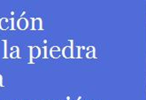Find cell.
I'll list each match as a JSON object with an SVG mask.
<instances>
[{
  "mask_svg": "<svg viewBox=\"0 0 146 100\" xmlns=\"http://www.w3.org/2000/svg\"><path fill=\"white\" fill-rule=\"evenodd\" d=\"M11 54L10 57L12 59H18L19 58V47L18 46H13L11 48Z\"/></svg>",
  "mask_w": 146,
  "mask_h": 100,
  "instance_id": "52a82bcc",
  "label": "cell"
},
{
  "mask_svg": "<svg viewBox=\"0 0 146 100\" xmlns=\"http://www.w3.org/2000/svg\"><path fill=\"white\" fill-rule=\"evenodd\" d=\"M3 85V78H2V75L0 74V87Z\"/></svg>",
  "mask_w": 146,
  "mask_h": 100,
  "instance_id": "30bf717a",
  "label": "cell"
},
{
  "mask_svg": "<svg viewBox=\"0 0 146 100\" xmlns=\"http://www.w3.org/2000/svg\"><path fill=\"white\" fill-rule=\"evenodd\" d=\"M9 27V20L7 18H1L0 19V29L5 30Z\"/></svg>",
  "mask_w": 146,
  "mask_h": 100,
  "instance_id": "8992f818",
  "label": "cell"
},
{
  "mask_svg": "<svg viewBox=\"0 0 146 100\" xmlns=\"http://www.w3.org/2000/svg\"><path fill=\"white\" fill-rule=\"evenodd\" d=\"M30 50V60L32 62V60L37 59L41 56V49L38 46H30L29 47Z\"/></svg>",
  "mask_w": 146,
  "mask_h": 100,
  "instance_id": "6da1fadb",
  "label": "cell"
},
{
  "mask_svg": "<svg viewBox=\"0 0 146 100\" xmlns=\"http://www.w3.org/2000/svg\"><path fill=\"white\" fill-rule=\"evenodd\" d=\"M61 54H62V52L60 51V48L58 46H53L50 50V55L51 58H53V59H58Z\"/></svg>",
  "mask_w": 146,
  "mask_h": 100,
  "instance_id": "277c9868",
  "label": "cell"
},
{
  "mask_svg": "<svg viewBox=\"0 0 146 100\" xmlns=\"http://www.w3.org/2000/svg\"><path fill=\"white\" fill-rule=\"evenodd\" d=\"M4 44H5V52H4V59H6L7 58V41L6 40H3Z\"/></svg>",
  "mask_w": 146,
  "mask_h": 100,
  "instance_id": "ba28073f",
  "label": "cell"
},
{
  "mask_svg": "<svg viewBox=\"0 0 146 100\" xmlns=\"http://www.w3.org/2000/svg\"><path fill=\"white\" fill-rule=\"evenodd\" d=\"M29 27V21L28 19H26L24 17L20 18L18 21H17V28L21 30H25L27 29Z\"/></svg>",
  "mask_w": 146,
  "mask_h": 100,
  "instance_id": "7a4b0ae2",
  "label": "cell"
},
{
  "mask_svg": "<svg viewBox=\"0 0 146 100\" xmlns=\"http://www.w3.org/2000/svg\"><path fill=\"white\" fill-rule=\"evenodd\" d=\"M42 21L41 18H32V29L34 30H42Z\"/></svg>",
  "mask_w": 146,
  "mask_h": 100,
  "instance_id": "3957f363",
  "label": "cell"
},
{
  "mask_svg": "<svg viewBox=\"0 0 146 100\" xmlns=\"http://www.w3.org/2000/svg\"><path fill=\"white\" fill-rule=\"evenodd\" d=\"M11 22H12V30H14V26H13L14 19H13V18H12V19H11Z\"/></svg>",
  "mask_w": 146,
  "mask_h": 100,
  "instance_id": "9c48e42d",
  "label": "cell"
},
{
  "mask_svg": "<svg viewBox=\"0 0 146 100\" xmlns=\"http://www.w3.org/2000/svg\"><path fill=\"white\" fill-rule=\"evenodd\" d=\"M62 55L66 59H69L73 56V49L70 46H65L62 50Z\"/></svg>",
  "mask_w": 146,
  "mask_h": 100,
  "instance_id": "5b68a950",
  "label": "cell"
}]
</instances>
